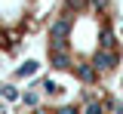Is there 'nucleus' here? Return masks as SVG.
<instances>
[{
  "label": "nucleus",
  "mask_w": 123,
  "mask_h": 114,
  "mask_svg": "<svg viewBox=\"0 0 123 114\" xmlns=\"http://www.w3.org/2000/svg\"><path fill=\"white\" fill-rule=\"evenodd\" d=\"M40 37L46 68L83 89H105L123 68L117 0H52Z\"/></svg>",
  "instance_id": "1"
},
{
  "label": "nucleus",
  "mask_w": 123,
  "mask_h": 114,
  "mask_svg": "<svg viewBox=\"0 0 123 114\" xmlns=\"http://www.w3.org/2000/svg\"><path fill=\"white\" fill-rule=\"evenodd\" d=\"M52 0H0V49L12 52L43 28Z\"/></svg>",
  "instance_id": "2"
}]
</instances>
